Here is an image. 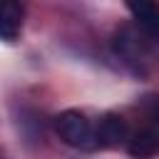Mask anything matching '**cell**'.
Here are the masks:
<instances>
[{
    "mask_svg": "<svg viewBox=\"0 0 159 159\" xmlns=\"http://www.w3.org/2000/svg\"><path fill=\"white\" fill-rule=\"evenodd\" d=\"M55 129L60 134V139L75 149H97L94 144V129L89 124V119L77 112V109H65L57 114L55 119Z\"/></svg>",
    "mask_w": 159,
    "mask_h": 159,
    "instance_id": "6da1fadb",
    "label": "cell"
},
{
    "mask_svg": "<svg viewBox=\"0 0 159 159\" xmlns=\"http://www.w3.org/2000/svg\"><path fill=\"white\" fill-rule=\"evenodd\" d=\"M112 47H114V52H117L124 62L139 65V62H144L147 55H149V37H147L142 30L124 25V27H119V30L114 32Z\"/></svg>",
    "mask_w": 159,
    "mask_h": 159,
    "instance_id": "7a4b0ae2",
    "label": "cell"
},
{
    "mask_svg": "<svg viewBox=\"0 0 159 159\" xmlns=\"http://www.w3.org/2000/svg\"><path fill=\"white\" fill-rule=\"evenodd\" d=\"M124 142H127V119L114 112L102 114L94 127V144L99 149H114Z\"/></svg>",
    "mask_w": 159,
    "mask_h": 159,
    "instance_id": "3957f363",
    "label": "cell"
},
{
    "mask_svg": "<svg viewBox=\"0 0 159 159\" xmlns=\"http://www.w3.org/2000/svg\"><path fill=\"white\" fill-rule=\"evenodd\" d=\"M22 27V5L12 0H0V40L12 42Z\"/></svg>",
    "mask_w": 159,
    "mask_h": 159,
    "instance_id": "277c9868",
    "label": "cell"
},
{
    "mask_svg": "<svg viewBox=\"0 0 159 159\" xmlns=\"http://www.w3.org/2000/svg\"><path fill=\"white\" fill-rule=\"evenodd\" d=\"M127 152L132 159H152L159 152V132L157 129H139L127 139Z\"/></svg>",
    "mask_w": 159,
    "mask_h": 159,
    "instance_id": "5b68a950",
    "label": "cell"
},
{
    "mask_svg": "<svg viewBox=\"0 0 159 159\" xmlns=\"http://www.w3.org/2000/svg\"><path fill=\"white\" fill-rule=\"evenodd\" d=\"M127 7H129V12L134 15L137 27H139L149 40H154V37H157V30H159V7H157L154 2H129Z\"/></svg>",
    "mask_w": 159,
    "mask_h": 159,
    "instance_id": "8992f818",
    "label": "cell"
},
{
    "mask_svg": "<svg viewBox=\"0 0 159 159\" xmlns=\"http://www.w3.org/2000/svg\"><path fill=\"white\" fill-rule=\"evenodd\" d=\"M144 112H147V119L159 129V97H152V99L144 104Z\"/></svg>",
    "mask_w": 159,
    "mask_h": 159,
    "instance_id": "52a82bcc",
    "label": "cell"
},
{
    "mask_svg": "<svg viewBox=\"0 0 159 159\" xmlns=\"http://www.w3.org/2000/svg\"><path fill=\"white\" fill-rule=\"evenodd\" d=\"M154 40H159V30H157V37H154Z\"/></svg>",
    "mask_w": 159,
    "mask_h": 159,
    "instance_id": "ba28073f",
    "label": "cell"
}]
</instances>
